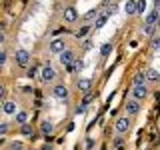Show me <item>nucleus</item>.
<instances>
[{"label": "nucleus", "mask_w": 160, "mask_h": 150, "mask_svg": "<svg viewBox=\"0 0 160 150\" xmlns=\"http://www.w3.org/2000/svg\"><path fill=\"white\" fill-rule=\"evenodd\" d=\"M28 62H30V54H28V50H24V48H20L16 50V64L18 66H28Z\"/></svg>", "instance_id": "1"}, {"label": "nucleus", "mask_w": 160, "mask_h": 150, "mask_svg": "<svg viewBox=\"0 0 160 150\" xmlns=\"http://www.w3.org/2000/svg\"><path fill=\"white\" fill-rule=\"evenodd\" d=\"M40 74H42V80H44V82H50V80L56 78V70L50 66V64H44V66H42V72H40Z\"/></svg>", "instance_id": "2"}, {"label": "nucleus", "mask_w": 160, "mask_h": 150, "mask_svg": "<svg viewBox=\"0 0 160 150\" xmlns=\"http://www.w3.org/2000/svg\"><path fill=\"white\" fill-rule=\"evenodd\" d=\"M128 128H130V120L128 118H118L116 124H114V130H116L118 134H126Z\"/></svg>", "instance_id": "3"}, {"label": "nucleus", "mask_w": 160, "mask_h": 150, "mask_svg": "<svg viewBox=\"0 0 160 150\" xmlns=\"http://www.w3.org/2000/svg\"><path fill=\"white\" fill-rule=\"evenodd\" d=\"M68 88L64 86V84H58V86H54L52 88V96L54 98H58V100H64V98H68Z\"/></svg>", "instance_id": "4"}, {"label": "nucleus", "mask_w": 160, "mask_h": 150, "mask_svg": "<svg viewBox=\"0 0 160 150\" xmlns=\"http://www.w3.org/2000/svg\"><path fill=\"white\" fill-rule=\"evenodd\" d=\"M64 20H66L68 24L76 22V20H78V12H76V8H74V6H66V8H64Z\"/></svg>", "instance_id": "5"}, {"label": "nucleus", "mask_w": 160, "mask_h": 150, "mask_svg": "<svg viewBox=\"0 0 160 150\" xmlns=\"http://www.w3.org/2000/svg\"><path fill=\"white\" fill-rule=\"evenodd\" d=\"M148 96V88L144 86V84H140V86H132V98L136 100H142Z\"/></svg>", "instance_id": "6"}, {"label": "nucleus", "mask_w": 160, "mask_h": 150, "mask_svg": "<svg viewBox=\"0 0 160 150\" xmlns=\"http://www.w3.org/2000/svg\"><path fill=\"white\" fill-rule=\"evenodd\" d=\"M126 112H128V114H138V112H140V102H138L136 98L126 100Z\"/></svg>", "instance_id": "7"}, {"label": "nucleus", "mask_w": 160, "mask_h": 150, "mask_svg": "<svg viewBox=\"0 0 160 150\" xmlns=\"http://www.w3.org/2000/svg\"><path fill=\"white\" fill-rule=\"evenodd\" d=\"M64 40H60V38H56V40H52L50 42V52H54V54H60V52H64Z\"/></svg>", "instance_id": "8"}, {"label": "nucleus", "mask_w": 160, "mask_h": 150, "mask_svg": "<svg viewBox=\"0 0 160 150\" xmlns=\"http://www.w3.org/2000/svg\"><path fill=\"white\" fill-rule=\"evenodd\" d=\"M124 10H126V14H128V16H134V14H138L136 0H126V4H124Z\"/></svg>", "instance_id": "9"}, {"label": "nucleus", "mask_w": 160, "mask_h": 150, "mask_svg": "<svg viewBox=\"0 0 160 150\" xmlns=\"http://www.w3.org/2000/svg\"><path fill=\"white\" fill-rule=\"evenodd\" d=\"M144 74H146V80H148V82H152V84H156L158 80H160V72H158V70H154V68H148Z\"/></svg>", "instance_id": "10"}, {"label": "nucleus", "mask_w": 160, "mask_h": 150, "mask_svg": "<svg viewBox=\"0 0 160 150\" xmlns=\"http://www.w3.org/2000/svg\"><path fill=\"white\" fill-rule=\"evenodd\" d=\"M60 62H62L64 66L72 64V62H74V54L70 52V50H64V52H60Z\"/></svg>", "instance_id": "11"}, {"label": "nucleus", "mask_w": 160, "mask_h": 150, "mask_svg": "<svg viewBox=\"0 0 160 150\" xmlns=\"http://www.w3.org/2000/svg\"><path fill=\"white\" fill-rule=\"evenodd\" d=\"M52 130H54V124L50 122V120H42V122H40V132H42L44 136L52 134Z\"/></svg>", "instance_id": "12"}, {"label": "nucleus", "mask_w": 160, "mask_h": 150, "mask_svg": "<svg viewBox=\"0 0 160 150\" xmlns=\"http://www.w3.org/2000/svg\"><path fill=\"white\" fill-rule=\"evenodd\" d=\"M90 88H92V80H90V78H80L78 80V90H82V92H90Z\"/></svg>", "instance_id": "13"}, {"label": "nucleus", "mask_w": 160, "mask_h": 150, "mask_svg": "<svg viewBox=\"0 0 160 150\" xmlns=\"http://www.w3.org/2000/svg\"><path fill=\"white\" fill-rule=\"evenodd\" d=\"M2 112L4 114H16V104H14L12 100H6V102L2 104Z\"/></svg>", "instance_id": "14"}, {"label": "nucleus", "mask_w": 160, "mask_h": 150, "mask_svg": "<svg viewBox=\"0 0 160 150\" xmlns=\"http://www.w3.org/2000/svg\"><path fill=\"white\" fill-rule=\"evenodd\" d=\"M144 82H146V74L144 72H138L136 76L132 78V86H140V84H144Z\"/></svg>", "instance_id": "15"}, {"label": "nucleus", "mask_w": 160, "mask_h": 150, "mask_svg": "<svg viewBox=\"0 0 160 150\" xmlns=\"http://www.w3.org/2000/svg\"><path fill=\"white\" fill-rule=\"evenodd\" d=\"M158 16H160V12H158V10H152V12H150L148 16H146V20H144V24H156Z\"/></svg>", "instance_id": "16"}, {"label": "nucleus", "mask_w": 160, "mask_h": 150, "mask_svg": "<svg viewBox=\"0 0 160 150\" xmlns=\"http://www.w3.org/2000/svg\"><path fill=\"white\" fill-rule=\"evenodd\" d=\"M156 28H158L156 24H144V28H142V30H144V34H146V36L152 38V36H154V32H156Z\"/></svg>", "instance_id": "17"}, {"label": "nucleus", "mask_w": 160, "mask_h": 150, "mask_svg": "<svg viewBox=\"0 0 160 150\" xmlns=\"http://www.w3.org/2000/svg\"><path fill=\"white\" fill-rule=\"evenodd\" d=\"M150 48H152V50H160V36H158V34H154L152 40H150Z\"/></svg>", "instance_id": "18"}, {"label": "nucleus", "mask_w": 160, "mask_h": 150, "mask_svg": "<svg viewBox=\"0 0 160 150\" xmlns=\"http://www.w3.org/2000/svg\"><path fill=\"white\" fill-rule=\"evenodd\" d=\"M16 122L18 124H26L28 122V112H16Z\"/></svg>", "instance_id": "19"}, {"label": "nucleus", "mask_w": 160, "mask_h": 150, "mask_svg": "<svg viewBox=\"0 0 160 150\" xmlns=\"http://www.w3.org/2000/svg\"><path fill=\"white\" fill-rule=\"evenodd\" d=\"M110 52H112V44H110V42L102 44V48H100V54H102V56H108Z\"/></svg>", "instance_id": "20"}, {"label": "nucleus", "mask_w": 160, "mask_h": 150, "mask_svg": "<svg viewBox=\"0 0 160 150\" xmlns=\"http://www.w3.org/2000/svg\"><path fill=\"white\" fill-rule=\"evenodd\" d=\"M98 16V10H88V12L86 14H84V20H86V22H90V20H94V18H96Z\"/></svg>", "instance_id": "21"}, {"label": "nucleus", "mask_w": 160, "mask_h": 150, "mask_svg": "<svg viewBox=\"0 0 160 150\" xmlns=\"http://www.w3.org/2000/svg\"><path fill=\"white\" fill-rule=\"evenodd\" d=\"M106 20H108V16H106V14H102V16H98V18H96L94 26H96V28H102L104 24H106Z\"/></svg>", "instance_id": "22"}, {"label": "nucleus", "mask_w": 160, "mask_h": 150, "mask_svg": "<svg viewBox=\"0 0 160 150\" xmlns=\"http://www.w3.org/2000/svg\"><path fill=\"white\" fill-rule=\"evenodd\" d=\"M88 32H90V26H82V28H80L78 32H76V38H86V36H88Z\"/></svg>", "instance_id": "23"}, {"label": "nucleus", "mask_w": 160, "mask_h": 150, "mask_svg": "<svg viewBox=\"0 0 160 150\" xmlns=\"http://www.w3.org/2000/svg\"><path fill=\"white\" fill-rule=\"evenodd\" d=\"M20 132H22L24 136H32V126H30V124H22V128H20Z\"/></svg>", "instance_id": "24"}, {"label": "nucleus", "mask_w": 160, "mask_h": 150, "mask_svg": "<svg viewBox=\"0 0 160 150\" xmlns=\"http://www.w3.org/2000/svg\"><path fill=\"white\" fill-rule=\"evenodd\" d=\"M136 6H138V14L144 12V8H146V2L144 0H136Z\"/></svg>", "instance_id": "25"}, {"label": "nucleus", "mask_w": 160, "mask_h": 150, "mask_svg": "<svg viewBox=\"0 0 160 150\" xmlns=\"http://www.w3.org/2000/svg\"><path fill=\"white\" fill-rule=\"evenodd\" d=\"M10 150H24V146H22V142H12L10 144Z\"/></svg>", "instance_id": "26"}, {"label": "nucleus", "mask_w": 160, "mask_h": 150, "mask_svg": "<svg viewBox=\"0 0 160 150\" xmlns=\"http://www.w3.org/2000/svg\"><path fill=\"white\" fill-rule=\"evenodd\" d=\"M122 138H116V140H114V148H116V150H122Z\"/></svg>", "instance_id": "27"}, {"label": "nucleus", "mask_w": 160, "mask_h": 150, "mask_svg": "<svg viewBox=\"0 0 160 150\" xmlns=\"http://www.w3.org/2000/svg\"><path fill=\"white\" fill-rule=\"evenodd\" d=\"M6 132H8V124L2 122V124H0V136H2V134H6Z\"/></svg>", "instance_id": "28"}, {"label": "nucleus", "mask_w": 160, "mask_h": 150, "mask_svg": "<svg viewBox=\"0 0 160 150\" xmlns=\"http://www.w3.org/2000/svg\"><path fill=\"white\" fill-rule=\"evenodd\" d=\"M82 112H86V104H78L76 106V114H82Z\"/></svg>", "instance_id": "29"}, {"label": "nucleus", "mask_w": 160, "mask_h": 150, "mask_svg": "<svg viewBox=\"0 0 160 150\" xmlns=\"http://www.w3.org/2000/svg\"><path fill=\"white\" fill-rule=\"evenodd\" d=\"M90 48H92V42H90V40H86V42L82 44V50H84V52H88Z\"/></svg>", "instance_id": "30"}, {"label": "nucleus", "mask_w": 160, "mask_h": 150, "mask_svg": "<svg viewBox=\"0 0 160 150\" xmlns=\"http://www.w3.org/2000/svg\"><path fill=\"white\" fill-rule=\"evenodd\" d=\"M92 96H94V94H90V92H86V96H84V100H82V104H86V106H88V102H90V100H92Z\"/></svg>", "instance_id": "31"}, {"label": "nucleus", "mask_w": 160, "mask_h": 150, "mask_svg": "<svg viewBox=\"0 0 160 150\" xmlns=\"http://www.w3.org/2000/svg\"><path fill=\"white\" fill-rule=\"evenodd\" d=\"M86 148H88V150L94 148V140H92V138H86Z\"/></svg>", "instance_id": "32"}, {"label": "nucleus", "mask_w": 160, "mask_h": 150, "mask_svg": "<svg viewBox=\"0 0 160 150\" xmlns=\"http://www.w3.org/2000/svg\"><path fill=\"white\" fill-rule=\"evenodd\" d=\"M4 96H6V88L0 84V100H4Z\"/></svg>", "instance_id": "33"}, {"label": "nucleus", "mask_w": 160, "mask_h": 150, "mask_svg": "<svg viewBox=\"0 0 160 150\" xmlns=\"http://www.w3.org/2000/svg\"><path fill=\"white\" fill-rule=\"evenodd\" d=\"M34 74H36V68H34V66H32V68H30V70H28V76H30V78H34Z\"/></svg>", "instance_id": "34"}, {"label": "nucleus", "mask_w": 160, "mask_h": 150, "mask_svg": "<svg viewBox=\"0 0 160 150\" xmlns=\"http://www.w3.org/2000/svg\"><path fill=\"white\" fill-rule=\"evenodd\" d=\"M154 10H158V12H160V0H154Z\"/></svg>", "instance_id": "35"}, {"label": "nucleus", "mask_w": 160, "mask_h": 150, "mask_svg": "<svg viewBox=\"0 0 160 150\" xmlns=\"http://www.w3.org/2000/svg\"><path fill=\"white\" fill-rule=\"evenodd\" d=\"M4 60H6V54H4V52H0V64H4Z\"/></svg>", "instance_id": "36"}, {"label": "nucleus", "mask_w": 160, "mask_h": 150, "mask_svg": "<svg viewBox=\"0 0 160 150\" xmlns=\"http://www.w3.org/2000/svg\"><path fill=\"white\" fill-rule=\"evenodd\" d=\"M42 150H52V146H50V144H44V146H42Z\"/></svg>", "instance_id": "37"}, {"label": "nucleus", "mask_w": 160, "mask_h": 150, "mask_svg": "<svg viewBox=\"0 0 160 150\" xmlns=\"http://www.w3.org/2000/svg\"><path fill=\"white\" fill-rule=\"evenodd\" d=\"M2 42H4V32L0 30V44H2Z\"/></svg>", "instance_id": "38"}, {"label": "nucleus", "mask_w": 160, "mask_h": 150, "mask_svg": "<svg viewBox=\"0 0 160 150\" xmlns=\"http://www.w3.org/2000/svg\"><path fill=\"white\" fill-rule=\"evenodd\" d=\"M156 26H158V28H160V16H158V20H156Z\"/></svg>", "instance_id": "39"}, {"label": "nucleus", "mask_w": 160, "mask_h": 150, "mask_svg": "<svg viewBox=\"0 0 160 150\" xmlns=\"http://www.w3.org/2000/svg\"><path fill=\"white\" fill-rule=\"evenodd\" d=\"M0 70H2V64H0Z\"/></svg>", "instance_id": "40"}]
</instances>
